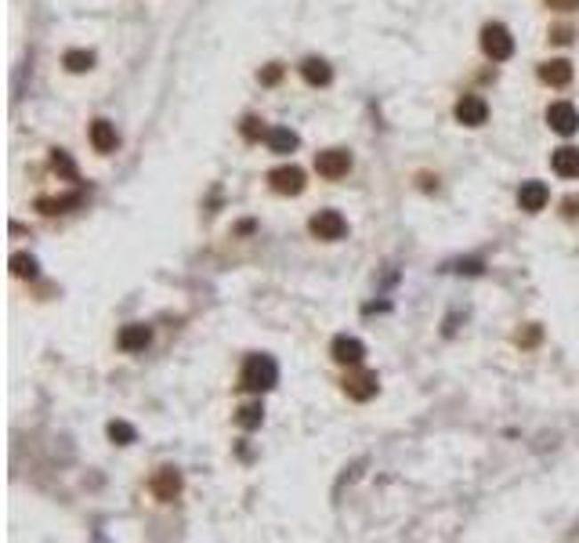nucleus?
Here are the masks:
<instances>
[{
	"instance_id": "obj_1",
	"label": "nucleus",
	"mask_w": 579,
	"mask_h": 543,
	"mask_svg": "<svg viewBox=\"0 0 579 543\" xmlns=\"http://www.w3.org/2000/svg\"><path fill=\"white\" fill-rule=\"evenodd\" d=\"M276 385H279V366H276L272 355H250L243 362V373H239V388L243 392L261 395V392H272Z\"/></svg>"
},
{
	"instance_id": "obj_2",
	"label": "nucleus",
	"mask_w": 579,
	"mask_h": 543,
	"mask_svg": "<svg viewBox=\"0 0 579 543\" xmlns=\"http://www.w3.org/2000/svg\"><path fill=\"white\" fill-rule=\"evenodd\" d=\"M482 51L489 54L493 62H507L511 54H514V36H511V29L500 26V22H489V26L482 29Z\"/></svg>"
},
{
	"instance_id": "obj_3",
	"label": "nucleus",
	"mask_w": 579,
	"mask_h": 543,
	"mask_svg": "<svg viewBox=\"0 0 579 543\" xmlns=\"http://www.w3.org/2000/svg\"><path fill=\"white\" fill-rule=\"evenodd\" d=\"M308 229H311V236L315 239H326V243H334V239H344L348 236V222L337 214V210H319L308 222Z\"/></svg>"
},
{
	"instance_id": "obj_4",
	"label": "nucleus",
	"mask_w": 579,
	"mask_h": 543,
	"mask_svg": "<svg viewBox=\"0 0 579 543\" xmlns=\"http://www.w3.org/2000/svg\"><path fill=\"white\" fill-rule=\"evenodd\" d=\"M453 117H456L463 127H482V124L489 120V105H486L482 94H463V98L456 101V109H453Z\"/></svg>"
},
{
	"instance_id": "obj_5",
	"label": "nucleus",
	"mask_w": 579,
	"mask_h": 543,
	"mask_svg": "<svg viewBox=\"0 0 579 543\" xmlns=\"http://www.w3.org/2000/svg\"><path fill=\"white\" fill-rule=\"evenodd\" d=\"M377 388H381L377 373H370V369H355V373L344 377V395L355 399V402H370L377 395Z\"/></svg>"
},
{
	"instance_id": "obj_6",
	"label": "nucleus",
	"mask_w": 579,
	"mask_h": 543,
	"mask_svg": "<svg viewBox=\"0 0 579 543\" xmlns=\"http://www.w3.org/2000/svg\"><path fill=\"white\" fill-rule=\"evenodd\" d=\"M547 124H551V131L561 134V138L575 134V131H579V113H575V105H572V101H554V105L547 109Z\"/></svg>"
},
{
	"instance_id": "obj_7",
	"label": "nucleus",
	"mask_w": 579,
	"mask_h": 543,
	"mask_svg": "<svg viewBox=\"0 0 579 543\" xmlns=\"http://www.w3.org/2000/svg\"><path fill=\"white\" fill-rule=\"evenodd\" d=\"M315 171H319L323 178H330V182H337V178H344L351 171V156L344 149H326V152L315 156Z\"/></svg>"
},
{
	"instance_id": "obj_8",
	"label": "nucleus",
	"mask_w": 579,
	"mask_h": 543,
	"mask_svg": "<svg viewBox=\"0 0 579 543\" xmlns=\"http://www.w3.org/2000/svg\"><path fill=\"white\" fill-rule=\"evenodd\" d=\"M269 185L279 192V196H301L304 192V171L301 167H276L269 174Z\"/></svg>"
},
{
	"instance_id": "obj_9",
	"label": "nucleus",
	"mask_w": 579,
	"mask_h": 543,
	"mask_svg": "<svg viewBox=\"0 0 579 543\" xmlns=\"http://www.w3.org/2000/svg\"><path fill=\"white\" fill-rule=\"evenodd\" d=\"M152 493H156V500H174L181 493V471L160 467L152 474Z\"/></svg>"
},
{
	"instance_id": "obj_10",
	"label": "nucleus",
	"mask_w": 579,
	"mask_h": 543,
	"mask_svg": "<svg viewBox=\"0 0 579 543\" xmlns=\"http://www.w3.org/2000/svg\"><path fill=\"white\" fill-rule=\"evenodd\" d=\"M117 344H120L124 352H145V348L152 344V330H149L145 322H131V326H124V330H120Z\"/></svg>"
},
{
	"instance_id": "obj_11",
	"label": "nucleus",
	"mask_w": 579,
	"mask_h": 543,
	"mask_svg": "<svg viewBox=\"0 0 579 543\" xmlns=\"http://www.w3.org/2000/svg\"><path fill=\"white\" fill-rule=\"evenodd\" d=\"M547 199H551V189H547L543 182H525L521 192H518V207H521V210H529V214L543 210Z\"/></svg>"
},
{
	"instance_id": "obj_12",
	"label": "nucleus",
	"mask_w": 579,
	"mask_h": 543,
	"mask_svg": "<svg viewBox=\"0 0 579 543\" xmlns=\"http://www.w3.org/2000/svg\"><path fill=\"white\" fill-rule=\"evenodd\" d=\"M334 359H337L341 366H358V362L366 359V344H362L358 337L341 334V337L334 341Z\"/></svg>"
},
{
	"instance_id": "obj_13",
	"label": "nucleus",
	"mask_w": 579,
	"mask_h": 543,
	"mask_svg": "<svg viewBox=\"0 0 579 543\" xmlns=\"http://www.w3.org/2000/svg\"><path fill=\"white\" fill-rule=\"evenodd\" d=\"M91 145H94V152H113V149L120 145L117 127H113L109 120H94V124H91Z\"/></svg>"
},
{
	"instance_id": "obj_14",
	"label": "nucleus",
	"mask_w": 579,
	"mask_h": 543,
	"mask_svg": "<svg viewBox=\"0 0 579 543\" xmlns=\"http://www.w3.org/2000/svg\"><path fill=\"white\" fill-rule=\"evenodd\" d=\"M551 167H554V174H561V178H579V149L561 145V149L551 156Z\"/></svg>"
},
{
	"instance_id": "obj_15",
	"label": "nucleus",
	"mask_w": 579,
	"mask_h": 543,
	"mask_svg": "<svg viewBox=\"0 0 579 543\" xmlns=\"http://www.w3.org/2000/svg\"><path fill=\"white\" fill-rule=\"evenodd\" d=\"M540 80L551 84V87H565V84H572V62H565V59H551V62H543V66H540Z\"/></svg>"
},
{
	"instance_id": "obj_16",
	"label": "nucleus",
	"mask_w": 579,
	"mask_h": 543,
	"mask_svg": "<svg viewBox=\"0 0 579 543\" xmlns=\"http://www.w3.org/2000/svg\"><path fill=\"white\" fill-rule=\"evenodd\" d=\"M301 77H304L311 87H326V84L334 80V69H330V62H323V59H308V62L301 66Z\"/></svg>"
},
{
	"instance_id": "obj_17",
	"label": "nucleus",
	"mask_w": 579,
	"mask_h": 543,
	"mask_svg": "<svg viewBox=\"0 0 579 543\" xmlns=\"http://www.w3.org/2000/svg\"><path fill=\"white\" fill-rule=\"evenodd\" d=\"M265 142H269L272 152H294V149L301 145V138H297L290 127H272V131L265 134Z\"/></svg>"
},
{
	"instance_id": "obj_18",
	"label": "nucleus",
	"mask_w": 579,
	"mask_h": 543,
	"mask_svg": "<svg viewBox=\"0 0 579 543\" xmlns=\"http://www.w3.org/2000/svg\"><path fill=\"white\" fill-rule=\"evenodd\" d=\"M62 66H66L69 73H91V69H94V54H91V51H80V47H73V51H66Z\"/></svg>"
},
{
	"instance_id": "obj_19",
	"label": "nucleus",
	"mask_w": 579,
	"mask_h": 543,
	"mask_svg": "<svg viewBox=\"0 0 579 543\" xmlns=\"http://www.w3.org/2000/svg\"><path fill=\"white\" fill-rule=\"evenodd\" d=\"M261 420H265V406H261V402H246V406H239V413H236V424H239L243 431L261 427Z\"/></svg>"
},
{
	"instance_id": "obj_20",
	"label": "nucleus",
	"mask_w": 579,
	"mask_h": 543,
	"mask_svg": "<svg viewBox=\"0 0 579 543\" xmlns=\"http://www.w3.org/2000/svg\"><path fill=\"white\" fill-rule=\"evenodd\" d=\"M80 199H84V196L73 192V196H59V199H40L36 207H40L44 214H66L69 207H80Z\"/></svg>"
},
{
	"instance_id": "obj_21",
	"label": "nucleus",
	"mask_w": 579,
	"mask_h": 543,
	"mask_svg": "<svg viewBox=\"0 0 579 543\" xmlns=\"http://www.w3.org/2000/svg\"><path fill=\"white\" fill-rule=\"evenodd\" d=\"M12 272H15L19 280H36L40 264H36V257H29V254H15V257H12Z\"/></svg>"
},
{
	"instance_id": "obj_22",
	"label": "nucleus",
	"mask_w": 579,
	"mask_h": 543,
	"mask_svg": "<svg viewBox=\"0 0 579 543\" xmlns=\"http://www.w3.org/2000/svg\"><path fill=\"white\" fill-rule=\"evenodd\" d=\"M105 431H109V439H113L117 446H131V442L138 439V431H134L127 420H113V424L105 427Z\"/></svg>"
},
{
	"instance_id": "obj_23",
	"label": "nucleus",
	"mask_w": 579,
	"mask_h": 543,
	"mask_svg": "<svg viewBox=\"0 0 579 543\" xmlns=\"http://www.w3.org/2000/svg\"><path fill=\"white\" fill-rule=\"evenodd\" d=\"M51 167H55L62 178H76V163L69 159L66 149H55V152H51Z\"/></svg>"
},
{
	"instance_id": "obj_24",
	"label": "nucleus",
	"mask_w": 579,
	"mask_h": 543,
	"mask_svg": "<svg viewBox=\"0 0 579 543\" xmlns=\"http://www.w3.org/2000/svg\"><path fill=\"white\" fill-rule=\"evenodd\" d=\"M261 134H269L265 127H261V120H257V117H246V120H243V138H250V142H257Z\"/></svg>"
},
{
	"instance_id": "obj_25",
	"label": "nucleus",
	"mask_w": 579,
	"mask_h": 543,
	"mask_svg": "<svg viewBox=\"0 0 579 543\" xmlns=\"http://www.w3.org/2000/svg\"><path fill=\"white\" fill-rule=\"evenodd\" d=\"M279 80H283V66H269L261 73V84H279Z\"/></svg>"
},
{
	"instance_id": "obj_26",
	"label": "nucleus",
	"mask_w": 579,
	"mask_h": 543,
	"mask_svg": "<svg viewBox=\"0 0 579 543\" xmlns=\"http://www.w3.org/2000/svg\"><path fill=\"white\" fill-rule=\"evenodd\" d=\"M547 8H554V12H575L579 0H547Z\"/></svg>"
},
{
	"instance_id": "obj_27",
	"label": "nucleus",
	"mask_w": 579,
	"mask_h": 543,
	"mask_svg": "<svg viewBox=\"0 0 579 543\" xmlns=\"http://www.w3.org/2000/svg\"><path fill=\"white\" fill-rule=\"evenodd\" d=\"M551 40H558V44H568V40H572V29H568V26H558V29L551 33Z\"/></svg>"
},
{
	"instance_id": "obj_28",
	"label": "nucleus",
	"mask_w": 579,
	"mask_h": 543,
	"mask_svg": "<svg viewBox=\"0 0 579 543\" xmlns=\"http://www.w3.org/2000/svg\"><path fill=\"white\" fill-rule=\"evenodd\" d=\"M456 272H467V276H478V272H482V264H478V261H463Z\"/></svg>"
},
{
	"instance_id": "obj_29",
	"label": "nucleus",
	"mask_w": 579,
	"mask_h": 543,
	"mask_svg": "<svg viewBox=\"0 0 579 543\" xmlns=\"http://www.w3.org/2000/svg\"><path fill=\"white\" fill-rule=\"evenodd\" d=\"M518 341H521V344H536V341H540V330H536V326H533V330L525 334V337H518Z\"/></svg>"
},
{
	"instance_id": "obj_30",
	"label": "nucleus",
	"mask_w": 579,
	"mask_h": 543,
	"mask_svg": "<svg viewBox=\"0 0 579 543\" xmlns=\"http://www.w3.org/2000/svg\"><path fill=\"white\" fill-rule=\"evenodd\" d=\"M565 214L575 217V214H579V199H565Z\"/></svg>"
}]
</instances>
